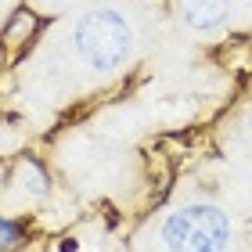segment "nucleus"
I'll use <instances>...</instances> for the list:
<instances>
[{"label": "nucleus", "instance_id": "nucleus-5", "mask_svg": "<svg viewBox=\"0 0 252 252\" xmlns=\"http://www.w3.org/2000/svg\"><path fill=\"white\" fill-rule=\"evenodd\" d=\"M22 242V227L11 223V220H0V249H11Z\"/></svg>", "mask_w": 252, "mask_h": 252}, {"label": "nucleus", "instance_id": "nucleus-2", "mask_svg": "<svg viewBox=\"0 0 252 252\" xmlns=\"http://www.w3.org/2000/svg\"><path fill=\"white\" fill-rule=\"evenodd\" d=\"M162 242L169 252H223L231 242V220L216 205L194 202L166 216Z\"/></svg>", "mask_w": 252, "mask_h": 252}, {"label": "nucleus", "instance_id": "nucleus-1", "mask_svg": "<svg viewBox=\"0 0 252 252\" xmlns=\"http://www.w3.org/2000/svg\"><path fill=\"white\" fill-rule=\"evenodd\" d=\"M76 51L87 62V68L112 72L119 68L133 51V26L130 18L116 7H97L87 11L76 22Z\"/></svg>", "mask_w": 252, "mask_h": 252}, {"label": "nucleus", "instance_id": "nucleus-3", "mask_svg": "<svg viewBox=\"0 0 252 252\" xmlns=\"http://www.w3.org/2000/svg\"><path fill=\"white\" fill-rule=\"evenodd\" d=\"M231 15V0H177V18L194 32H209Z\"/></svg>", "mask_w": 252, "mask_h": 252}, {"label": "nucleus", "instance_id": "nucleus-4", "mask_svg": "<svg viewBox=\"0 0 252 252\" xmlns=\"http://www.w3.org/2000/svg\"><path fill=\"white\" fill-rule=\"evenodd\" d=\"M26 32H32V15L29 11H18V18L7 26V32H4V40H7V47L11 43H22L18 36H26Z\"/></svg>", "mask_w": 252, "mask_h": 252}]
</instances>
